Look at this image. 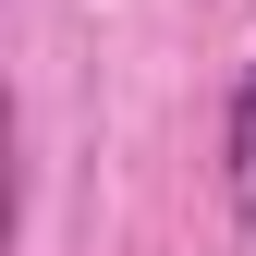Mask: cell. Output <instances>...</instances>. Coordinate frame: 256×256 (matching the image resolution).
<instances>
[{"mask_svg":"<svg viewBox=\"0 0 256 256\" xmlns=\"http://www.w3.org/2000/svg\"><path fill=\"white\" fill-rule=\"evenodd\" d=\"M220 196H232V220H256V61L232 74V122H220Z\"/></svg>","mask_w":256,"mask_h":256,"instance_id":"obj_1","label":"cell"}]
</instances>
